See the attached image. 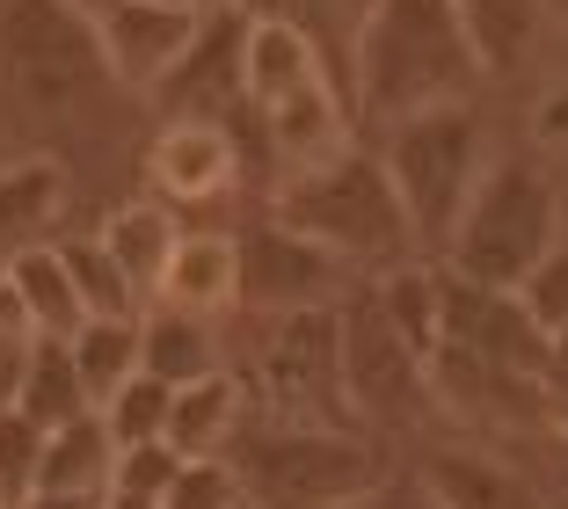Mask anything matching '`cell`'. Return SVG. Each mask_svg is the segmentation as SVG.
Returning a JSON list of instances; mask_svg holds the SVG:
<instances>
[{"label":"cell","mask_w":568,"mask_h":509,"mask_svg":"<svg viewBox=\"0 0 568 509\" xmlns=\"http://www.w3.org/2000/svg\"><path fill=\"white\" fill-rule=\"evenodd\" d=\"M481 67L452 16V0H365L351 44V110L365 124L437 110V102H474Z\"/></svg>","instance_id":"1"},{"label":"cell","mask_w":568,"mask_h":509,"mask_svg":"<svg viewBox=\"0 0 568 509\" xmlns=\"http://www.w3.org/2000/svg\"><path fill=\"white\" fill-rule=\"evenodd\" d=\"M190 8H197V0H190Z\"/></svg>","instance_id":"43"},{"label":"cell","mask_w":568,"mask_h":509,"mask_svg":"<svg viewBox=\"0 0 568 509\" xmlns=\"http://www.w3.org/2000/svg\"><path fill=\"white\" fill-rule=\"evenodd\" d=\"M241 480L248 509H351L386 480V451L357 429H306L241 415L234 444L219 451Z\"/></svg>","instance_id":"4"},{"label":"cell","mask_w":568,"mask_h":509,"mask_svg":"<svg viewBox=\"0 0 568 509\" xmlns=\"http://www.w3.org/2000/svg\"><path fill=\"white\" fill-rule=\"evenodd\" d=\"M22 371H30V343H0V415L22 400Z\"/></svg>","instance_id":"36"},{"label":"cell","mask_w":568,"mask_h":509,"mask_svg":"<svg viewBox=\"0 0 568 509\" xmlns=\"http://www.w3.org/2000/svg\"><path fill=\"white\" fill-rule=\"evenodd\" d=\"M37 459H44V429L22 408H8L0 415V495H8V509L37 488Z\"/></svg>","instance_id":"30"},{"label":"cell","mask_w":568,"mask_h":509,"mask_svg":"<svg viewBox=\"0 0 568 509\" xmlns=\"http://www.w3.org/2000/svg\"><path fill=\"white\" fill-rule=\"evenodd\" d=\"M270 218L306 233L357 284H379L394 269L423 263L416 226H408V212H402V197H394V182H386L372 146H343L314 167H292L277 182V197H270Z\"/></svg>","instance_id":"2"},{"label":"cell","mask_w":568,"mask_h":509,"mask_svg":"<svg viewBox=\"0 0 568 509\" xmlns=\"http://www.w3.org/2000/svg\"><path fill=\"white\" fill-rule=\"evenodd\" d=\"M0 277L16 284V298H22V313H30V335H37V343H67V335L88 320L81 298H73V284H67V263H59V241L16 255Z\"/></svg>","instance_id":"24"},{"label":"cell","mask_w":568,"mask_h":509,"mask_svg":"<svg viewBox=\"0 0 568 509\" xmlns=\"http://www.w3.org/2000/svg\"><path fill=\"white\" fill-rule=\"evenodd\" d=\"M161 509H241V480L226 459H183L161 488Z\"/></svg>","instance_id":"29"},{"label":"cell","mask_w":568,"mask_h":509,"mask_svg":"<svg viewBox=\"0 0 568 509\" xmlns=\"http://www.w3.org/2000/svg\"><path fill=\"white\" fill-rule=\"evenodd\" d=\"M554 241H561V175L539 153H488L437 247V269L488 292H518Z\"/></svg>","instance_id":"3"},{"label":"cell","mask_w":568,"mask_h":509,"mask_svg":"<svg viewBox=\"0 0 568 509\" xmlns=\"http://www.w3.org/2000/svg\"><path fill=\"white\" fill-rule=\"evenodd\" d=\"M59 263H67V284H73V298H81L88 320H132V313H139L124 269L102 255L95 233H88V241H59Z\"/></svg>","instance_id":"27"},{"label":"cell","mask_w":568,"mask_h":509,"mask_svg":"<svg viewBox=\"0 0 568 509\" xmlns=\"http://www.w3.org/2000/svg\"><path fill=\"white\" fill-rule=\"evenodd\" d=\"M168 394H175V386H161V378H146V371L124 378L118 394L95 408V415H102V429H110V444L124 451V444H153V437H161V423H168Z\"/></svg>","instance_id":"28"},{"label":"cell","mask_w":568,"mask_h":509,"mask_svg":"<svg viewBox=\"0 0 568 509\" xmlns=\"http://www.w3.org/2000/svg\"><path fill=\"white\" fill-rule=\"evenodd\" d=\"M16 509H102V495H44V488H30Z\"/></svg>","instance_id":"37"},{"label":"cell","mask_w":568,"mask_h":509,"mask_svg":"<svg viewBox=\"0 0 568 509\" xmlns=\"http://www.w3.org/2000/svg\"><path fill=\"white\" fill-rule=\"evenodd\" d=\"M547 51H554V81H568V22L554 30V44H547Z\"/></svg>","instance_id":"38"},{"label":"cell","mask_w":568,"mask_h":509,"mask_svg":"<svg viewBox=\"0 0 568 509\" xmlns=\"http://www.w3.org/2000/svg\"><path fill=\"white\" fill-rule=\"evenodd\" d=\"M335 320H343V400H351V423L365 429L372 444L423 429V415H437L430 378H423L416 349L386 328L372 284H351V298L335 306Z\"/></svg>","instance_id":"8"},{"label":"cell","mask_w":568,"mask_h":509,"mask_svg":"<svg viewBox=\"0 0 568 509\" xmlns=\"http://www.w3.org/2000/svg\"><path fill=\"white\" fill-rule=\"evenodd\" d=\"M241 415H248V394H241L234 364L212 378H190V386H175L168 394V423H161V444L175 451V459H219L226 444H234Z\"/></svg>","instance_id":"19"},{"label":"cell","mask_w":568,"mask_h":509,"mask_svg":"<svg viewBox=\"0 0 568 509\" xmlns=\"http://www.w3.org/2000/svg\"><path fill=\"white\" fill-rule=\"evenodd\" d=\"M175 466H183V459H175L161 437H153V444H124L118 466H110V488H102V495H146V502H161V488L175 480Z\"/></svg>","instance_id":"31"},{"label":"cell","mask_w":568,"mask_h":509,"mask_svg":"<svg viewBox=\"0 0 568 509\" xmlns=\"http://www.w3.org/2000/svg\"><path fill=\"white\" fill-rule=\"evenodd\" d=\"M67 204H73L67 161H51V153L0 161V269L16 263V255H30V247H51V241H59Z\"/></svg>","instance_id":"16"},{"label":"cell","mask_w":568,"mask_h":509,"mask_svg":"<svg viewBox=\"0 0 568 509\" xmlns=\"http://www.w3.org/2000/svg\"><path fill=\"white\" fill-rule=\"evenodd\" d=\"M241 509H248V502H241Z\"/></svg>","instance_id":"44"},{"label":"cell","mask_w":568,"mask_h":509,"mask_svg":"<svg viewBox=\"0 0 568 509\" xmlns=\"http://www.w3.org/2000/svg\"><path fill=\"white\" fill-rule=\"evenodd\" d=\"M518 298H525V313H532L539 328H568V241H554L547 255H539V269L518 284Z\"/></svg>","instance_id":"32"},{"label":"cell","mask_w":568,"mask_h":509,"mask_svg":"<svg viewBox=\"0 0 568 509\" xmlns=\"http://www.w3.org/2000/svg\"><path fill=\"white\" fill-rule=\"evenodd\" d=\"M351 269L321 255L306 233L263 226L234 233V313H255V320H277V313H306V306H343L351 298Z\"/></svg>","instance_id":"9"},{"label":"cell","mask_w":568,"mask_h":509,"mask_svg":"<svg viewBox=\"0 0 568 509\" xmlns=\"http://www.w3.org/2000/svg\"><path fill=\"white\" fill-rule=\"evenodd\" d=\"M234 378H241V394H248V415L306 423V429H357L351 400H343V320H335V306L263 320L255 328V364Z\"/></svg>","instance_id":"6"},{"label":"cell","mask_w":568,"mask_h":509,"mask_svg":"<svg viewBox=\"0 0 568 509\" xmlns=\"http://www.w3.org/2000/svg\"><path fill=\"white\" fill-rule=\"evenodd\" d=\"M22 415L37 429H59L73 415H88V394H81V371H73L67 343H30V371H22Z\"/></svg>","instance_id":"26"},{"label":"cell","mask_w":568,"mask_h":509,"mask_svg":"<svg viewBox=\"0 0 568 509\" xmlns=\"http://www.w3.org/2000/svg\"><path fill=\"white\" fill-rule=\"evenodd\" d=\"M146 182H153V197H161L168 212H175V204H219L241 182V139L226 132V124H190V116H175L146 146Z\"/></svg>","instance_id":"13"},{"label":"cell","mask_w":568,"mask_h":509,"mask_svg":"<svg viewBox=\"0 0 568 509\" xmlns=\"http://www.w3.org/2000/svg\"><path fill=\"white\" fill-rule=\"evenodd\" d=\"M197 16L204 8H190V0H110L95 16L102 73L118 88H132V95H153V81H161V73L183 59V44L197 37Z\"/></svg>","instance_id":"12"},{"label":"cell","mask_w":568,"mask_h":509,"mask_svg":"<svg viewBox=\"0 0 568 509\" xmlns=\"http://www.w3.org/2000/svg\"><path fill=\"white\" fill-rule=\"evenodd\" d=\"M547 400H554V415H568V328H554L547 335Z\"/></svg>","instance_id":"35"},{"label":"cell","mask_w":568,"mask_h":509,"mask_svg":"<svg viewBox=\"0 0 568 509\" xmlns=\"http://www.w3.org/2000/svg\"><path fill=\"white\" fill-rule=\"evenodd\" d=\"M146 306H175V313L226 320V313H234V233L183 226L175 247H168V269H161V284H153Z\"/></svg>","instance_id":"18"},{"label":"cell","mask_w":568,"mask_h":509,"mask_svg":"<svg viewBox=\"0 0 568 509\" xmlns=\"http://www.w3.org/2000/svg\"><path fill=\"white\" fill-rule=\"evenodd\" d=\"M175 233H183V218L168 212L161 197H132V204H118V212L102 218V255L124 269V284H132V298L146 306L153 298V284H161V269H168V247H175Z\"/></svg>","instance_id":"22"},{"label":"cell","mask_w":568,"mask_h":509,"mask_svg":"<svg viewBox=\"0 0 568 509\" xmlns=\"http://www.w3.org/2000/svg\"><path fill=\"white\" fill-rule=\"evenodd\" d=\"M351 509H437V502L423 495V480H394V474H386L379 488H372V495H357Z\"/></svg>","instance_id":"34"},{"label":"cell","mask_w":568,"mask_h":509,"mask_svg":"<svg viewBox=\"0 0 568 509\" xmlns=\"http://www.w3.org/2000/svg\"><path fill=\"white\" fill-rule=\"evenodd\" d=\"M67 357H73V371H81L88 408H102V400L139 371V313L132 320H81V328L67 335Z\"/></svg>","instance_id":"25"},{"label":"cell","mask_w":568,"mask_h":509,"mask_svg":"<svg viewBox=\"0 0 568 509\" xmlns=\"http://www.w3.org/2000/svg\"><path fill=\"white\" fill-rule=\"evenodd\" d=\"M379 167L402 197L408 226H416V247L423 263H437L452 218L467 204L474 175L488 167V124L474 102H437V110H416V116H394L379 124Z\"/></svg>","instance_id":"5"},{"label":"cell","mask_w":568,"mask_h":509,"mask_svg":"<svg viewBox=\"0 0 568 509\" xmlns=\"http://www.w3.org/2000/svg\"><path fill=\"white\" fill-rule=\"evenodd\" d=\"M437 349H459L474 364H496V371H547V328L525 313L518 292H488V284H467L437 269ZM547 386V378H539Z\"/></svg>","instance_id":"11"},{"label":"cell","mask_w":568,"mask_h":509,"mask_svg":"<svg viewBox=\"0 0 568 509\" xmlns=\"http://www.w3.org/2000/svg\"><path fill=\"white\" fill-rule=\"evenodd\" d=\"M525 132H532L525 153H539L554 175H568V81H547V95L532 102V124Z\"/></svg>","instance_id":"33"},{"label":"cell","mask_w":568,"mask_h":509,"mask_svg":"<svg viewBox=\"0 0 568 509\" xmlns=\"http://www.w3.org/2000/svg\"><path fill=\"white\" fill-rule=\"evenodd\" d=\"M547 444H554V459H561V474H568V415L554 423V437H547Z\"/></svg>","instance_id":"39"},{"label":"cell","mask_w":568,"mask_h":509,"mask_svg":"<svg viewBox=\"0 0 568 509\" xmlns=\"http://www.w3.org/2000/svg\"><path fill=\"white\" fill-rule=\"evenodd\" d=\"M241 44H248V8L226 0V8H204L197 16V37L183 44V59L153 81V110L161 124L190 116V124H226L234 132L248 116V95H241Z\"/></svg>","instance_id":"10"},{"label":"cell","mask_w":568,"mask_h":509,"mask_svg":"<svg viewBox=\"0 0 568 509\" xmlns=\"http://www.w3.org/2000/svg\"><path fill=\"white\" fill-rule=\"evenodd\" d=\"M67 8H81V16H88V22H95V16H102V8H110V0H67Z\"/></svg>","instance_id":"40"},{"label":"cell","mask_w":568,"mask_h":509,"mask_svg":"<svg viewBox=\"0 0 568 509\" xmlns=\"http://www.w3.org/2000/svg\"><path fill=\"white\" fill-rule=\"evenodd\" d=\"M139 371L161 378V386H190V378L226 371L219 320H204V313H175V306H139Z\"/></svg>","instance_id":"20"},{"label":"cell","mask_w":568,"mask_h":509,"mask_svg":"<svg viewBox=\"0 0 568 509\" xmlns=\"http://www.w3.org/2000/svg\"><path fill=\"white\" fill-rule=\"evenodd\" d=\"M248 116L263 124L270 146H277L284 175H292V167L328 161V153H343V146H357V110H351V95H343L328 73H321V81L284 88V95H270V102H255Z\"/></svg>","instance_id":"14"},{"label":"cell","mask_w":568,"mask_h":509,"mask_svg":"<svg viewBox=\"0 0 568 509\" xmlns=\"http://www.w3.org/2000/svg\"><path fill=\"white\" fill-rule=\"evenodd\" d=\"M416 480L437 509H554L547 488H532L488 444H437V451H423Z\"/></svg>","instance_id":"15"},{"label":"cell","mask_w":568,"mask_h":509,"mask_svg":"<svg viewBox=\"0 0 568 509\" xmlns=\"http://www.w3.org/2000/svg\"><path fill=\"white\" fill-rule=\"evenodd\" d=\"M197 8H226V0H197Z\"/></svg>","instance_id":"42"},{"label":"cell","mask_w":568,"mask_h":509,"mask_svg":"<svg viewBox=\"0 0 568 509\" xmlns=\"http://www.w3.org/2000/svg\"><path fill=\"white\" fill-rule=\"evenodd\" d=\"M118 466V444L102 429V415H73V423L44 429V459H37V488L44 495H102Z\"/></svg>","instance_id":"23"},{"label":"cell","mask_w":568,"mask_h":509,"mask_svg":"<svg viewBox=\"0 0 568 509\" xmlns=\"http://www.w3.org/2000/svg\"><path fill=\"white\" fill-rule=\"evenodd\" d=\"M110 81L95 22L67 0H0V95L30 116H67Z\"/></svg>","instance_id":"7"},{"label":"cell","mask_w":568,"mask_h":509,"mask_svg":"<svg viewBox=\"0 0 568 509\" xmlns=\"http://www.w3.org/2000/svg\"><path fill=\"white\" fill-rule=\"evenodd\" d=\"M328 73V59L314 51V37L300 30V22H284V16H248V44H241V95H248V110L255 102H270V95H284V88H300V81H321ZM335 81V73H328ZM343 88V81H335Z\"/></svg>","instance_id":"21"},{"label":"cell","mask_w":568,"mask_h":509,"mask_svg":"<svg viewBox=\"0 0 568 509\" xmlns=\"http://www.w3.org/2000/svg\"><path fill=\"white\" fill-rule=\"evenodd\" d=\"M452 16H459V30L474 44L481 81H518L539 51H547L554 8L547 0H452Z\"/></svg>","instance_id":"17"},{"label":"cell","mask_w":568,"mask_h":509,"mask_svg":"<svg viewBox=\"0 0 568 509\" xmlns=\"http://www.w3.org/2000/svg\"><path fill=\"white\" fill-rule=\"evenodd\" d=\"M561 241H568V175H561Z\"/></svg>","instance_id":"41"},{"label":"cell","mask_w":568,"mask_h":509,"mask_svg":"<svg viewBox=\"0 0 568 509\" xmlns=\"http://www.w3.org/2000/svg\"><path fill=\"white\" fill-rule=\"evenodd\" d=\"M547 8H554V0H547Z\"/></svg>","instance_id":"45"}]
</instances>
